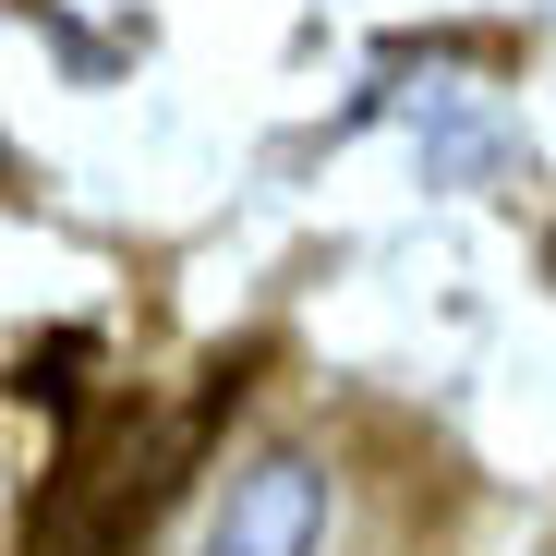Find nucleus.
Returning <instances> with one entry per match:
<instances>
[{"label":"nucleus","mask_w":556,"mask_h":556,"mask_svg":"<svg viewBox=\"0 0 556 556\" xmlns=\"http://www.w3.org/2000/svg\"><path fill=\"white\" fill-rule=\"evenodd\" d=\"M230 388H242V376L218 363L206 400L181 412V424L61 435V472H49V484H37V508H25V556H134V544H146V520H157V496H169V472L194 459V435H206V412H218Z\"/></svg>","instance_id":"nucleus-1"},{"label":"nucleus","mask_w":556,"mask_h":556,"mask_svg":"<svg viewBox=\"0 0 556 556\" xmlns=\"http://www.w3.org/2000/svg\"><path fill=\"white\" fill-rule=\"evenodd\" d=\"M327 532H339V472L303 459V447H266V459L230 472L206 556H327Z\"/></svg>","instance_id":"nucleus-2"}]
</instances>
